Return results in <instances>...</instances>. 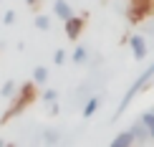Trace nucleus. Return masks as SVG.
<instances>
[{
    "label": "nucleus",
    "mask_w": 154,
    "mask_h": 147,
    "mask_svg": "<svg viewBox=\"0 0 154 147\" xmlns=\"http://www.w3.org/2000/svg\"><path fill=\"white\" fill-rule=\"evenodd\" d=\"M56 99H58V91H56V89H46V91H43V101L51 104V101H56Z\"/></svg>",
    "instance_id": "2eb2a0df"
},
{
    "label": "nucleus",
    "mask_w": 154,
    "mask_h": 147,
    "mask_svg": "<svg viewBox=\"0 0 154 147\" xmlns=\"http://www.w3.org/2000/svg\"><path fill=\"white\" fill-rule=\"evenodd\" d=\"M35 28L38 30H48L51 28V18L48 15H35Z\"/></svg>",
    "instance_id": "4468645a"
},
{
    "label": "nucleus",
    "mask_w": 154,
    "mask_h": 147,
    "mask_svg": "<svg viewBox=\"0 0 154 147\" xmlns=\"http://www.w3.org/2000/svg\"><path fill=\"white\" fill-rule=\"evenodd\" d=\"M33 81L43 86V84L48 81V69H46V66H35V69H33Z\"/></svg>",
    "instance_id": "1a4fd4ad"
},
{
    "label": "nucleus",
    "mask_w": 154,
    "mask_h": 147,
    "mask_svg": "<svg viewBox=\"0 0 154 147\" xmlns=\"http://www.w3.org/2000/svg\"><path fill=\"white\" fill-rule=\"evenodd\" d=\"M149 81H154V63H149V66L144 69V74H142V76H137V79H134V84H131L129 89H126V94H124V99H121L119 109L114 112V119H119V117H121V112H124L126 107H129L131 101H134V97H137L139 91H144Z\"/></svg>",
    "instance_id": "f03ea898"
},
{
    "label": "nucleus",
    "mask_w": 154,
    "mask_h": 147,
    "mask_svg": "<svg viewBox=\"0 0 154 147\" xmlns=\"http://www.w3.org/2000/svg\"><path fill=\"white\" fill-rule=\"evenodd\" d=\"M129 46H131L134 59H137V61H144L146 51H149V48H146V41H144V38H142V36H131V38H129Z\"/></svg>",
    "instance_id": "20e7f679"
},
{
    "label": "nucleus",
    "mask_w": 154,
    "mask_h": 147,
    "mask_svg": "<svg viewBox=\"0 0 154 147\" xmlns=\"http://www.w3.org/2000/svg\"><path fill=\"white\" fill-rule=\"evenodd\" d=\"M81 30H83V18L73 15V18H68V21H66V36L71 38V41H76V38L81 36Z\"/></svg>",
    "instance_id": "39448f33"
},
{
    "label": "nucleus",
    "mask_w": 154,
    "mask_h": 147,
    "mask_svg": "<svg viewBox=\"0 0 154 147\" xmlns=\"http://www.w3.org/2000/svg\"><path fill=\"white\" fill-rule=\"evenodd\" d=\"M53 13H56L58 18H61L63 23H66L68 18H73V8H71V5L66 3V0H56V3H53Z\"/></svg>",
    "instance_id": "423d86ee"
},
{
    "label": "nucleus",
    "mask_w": 154,
    "mask_h": 147,
    "mask_svg": "<svg viewBox=\"0 0 154 147\" xmlns=\"http://www.w3.org/2000/svg\"><path fill=\"white\" fill-rule=\"evenodd\" d=\"M137 139H134V135H131V129H126V132H121V135H116L111 139V147H126V145H134Z\"/></svg>",
    "instance_id": "0eeeda50"
},
{
    "label": "nucleus",
    "mask_w": 154,
    "mask_h": 147,
    "mask_svg": "<svg viewBox=\"0 0 154 147\" xmlns=\"http://www.w3.org/2000/svg\"><path fill=\"white\" fill-rule=\"evenodd\" d=\"M126 18H129V23H142L144 18H146V13H144V10H139V8H131V5H129V10H126Z\"/></svg>",
    "instance_id": "9d476101"
},
{
    "label": "nucleus",
    "mask_w": 154,
    "mask_h": 147,
    "mask_svg": "<svg viewBox=\"0 0 154 147\" xmlns=\"http://www.w3.org/2000/svg\"><path fill=\"white\" fill-rule=\"evenodd\" d=\"M25 3H28L30 8H35V5H38V0H25Z\"/></svg>",
    "instance_id": "aec40b11"
},
{
    "label": "nucleus",
    "mask_w": 154,
    "mask_h": 147,
    "mask_svg": "<svg viewBox=\"0 0 154 147\" xmlns=\"http://www.w3.org/2000/svg\"><path fill=\"white\" fill-rule=\"evenodd\" d=\"M99 104H101V99L99 97H91V99H88L86 101V104H83V112H81V117H94V114H96V109H99Z\"/></svg>",
    "instance_id": "6e6552de"
},
{
    "label": "nucleus",
    "mask_w": 154,
    "mask_h": 147,
    "mask_svg": "<svg viewBox=\"0 0 154 147\" xmlns=\"http://www.w3.org/2000/svg\"><path fill=\"white\" fill-rule=\"evenodd\" d=\"M51 114H58V104H56V101H51V109H48Z\"/></svg>",
    "instance_id": "6ab92c4d"
},
{
    "label": "nucleus",
    "mask_w": 154,
    "mask_h": 147,
    "mask_svg": "<svg viewBox=\"0 0 154 147\" xmlns=\"http://www.w3.org/2000/svg\"><path fill=\"white\" fill-rule=\"evenodd\" d=\"M63 61H66V51H63V48H58V51L53 53V63H58V66H61Z\"/></svg>",
    "instance_id": "dca6fc26"
},
{
    "label": "nucleus",
    "mask_w": 154,
    "mask_h": 147,
    "mask_svg": "<svg viewBox=\"0 0 154 147\" xmlns=\"http://www.w3.org/2000/svg\"><path fill=\"white\" fill-rule=\"evenodd\" d=\"M35 81H25V84H20V89L15 91V97H10V107L3 112V117H0V122H10L13 117H18V114H23L25 109H28L30 104L35 101L38 97V91H35Z\"/></svg>",
    "instance_id": "f257e3e1"
},
{
    "label": "nucleus",
    "mask_w": 154,
    "mask_h": 147,
    "mask_svg": "<svg viewBox=\"0 0 154 147\" xmlns=\"http://www.w3.org/2000/svg\"><path fill=\"white\" fill-rule=\"evenodd\" d=\"M15 91H18V84H15V81H5V84L0 86V97H5V99L15 97Z\"/></svg>",
    "instance_id": "9b49d317"
},
{
    "label": "nucleus",
    "mask_w": 154,
    "mask_h": 147,
    "mask_svg": "<svg viewBox=\"0 0 154 147\" xmlns=\"http://www.w3.org/2000/svg\"><path fill=\"white\" fill-rule=\"evenodd\" d=\"M13 21H15V13H13V10H8V13H5V18H3V23H5V25H10Z\"/></svg>",
    "instance_id": "a211bd4d"
},
{
    "label": "nucleus",
    "mask_w": 154,
    "mask_h": 147,
    "mask_svg": "<svg viewBox=\"0 0 154 147\" xmlns=\"http://www.w3.org/2000/svg\"><path fill=\"white\" fill-rule=\"evenodd\" d=\"M142 122L149 127V132H152V139H154V109L149 112H142Z\"/></svg>",
    "instance_id": "ddd939ff"
},
{
    "label": "nucleus",
    "mask_w": 154,
    "mask_h": 147,
    "mask_svg": "<svg viewBox=\"0 0 154 147\" xmlns=\"http://www.w3.org/2000/svg\"><path fill=\"white\" fill-rule=\"evenodd\" d=\"M71 59H73V63H83V61L88 59L86 46H76V48H73V53H71Z\"/></svg>",
    "instance_id": "f8f14e48"
},
{
    "label": "nucleus",
    "mask_w": 154,
    "mask_h": 147,
    "mask_svg": "<svg viewBox=\"0 0 154 147\" xmlns=\"http://www.w3.org/2000/svg\"><path fill=\"white\" fill-rule=\"evenodd\" d=\"M129 129H131V135H134V139H137V142H149V139H152V132H149V127H146L144 122H142V117H139L137 119V122H134L131 127H129Z\"/></svg>",
    "instance_id": "7ed1b4c3"
},
{
    "label": "nucleus",
    "mask_w": 154,
    "mask_h": 147,
    "mask_svg": "<svg viewBox=\"0 0 154 147\" xmlns=\"http://www.w3.org/2000/svg\"><path fill=\"white\" fill-rule=\"evenodd\" d=\"M43 139H46V142H51V145H56V142H58V135H56V132H46V135H43Z\"/></svg>",
    "instance_id": "f3484780"
}]
</instances>
